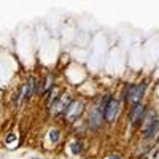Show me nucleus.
I'll return each instance as SVG.
<instances>
[{
  "label": "nucleus",
  "instance_id": "obj_11",
  "mask_svg": "<svg viewBox=\"0 0 159 159\" xmlns=\"http://www.w3.org/2000/svg\"><path fill=\"white\" fill-rule=\"evenodd\" d=\"M110 159H121V157H119V156H111Z\"/></svg>",
  "mask_w": 159,
  "mask_h": 159
},
{
  "label": "nucleus",
  "instance_id": "obj_7",
  "mask_svg": "<svg viewBox=\"0 0 159 159\" xmlns=\"http://www.w3.org/2000/svg\"><path fill=\"white\" fill-rule=\"evenodd\" d=\"M51 83H53V78L48 76V78H46V83H45V86L41 88V92H48V91L51 89V86H53Z\"/></svg>",
  "mask_w": 159,
  "mask_h": 159
},
{
  "label": "nucleus",
  "instance_id": "obj_3",
  "mask_svg": "<svg viewBox=\"0 0 159 159\" xmlns=\"http://www.w3.org/2000/svg\"><path fill=\"white\" fill-rule=\"evenodd\" d=\"M81 110H83V104L81 102H70V105L67 107L65 110V116L69 121H75L80 115H81Z\"/></svg>",
  "mask_w": 159,
  "mask_h": 159
},
{
  "label": "nucleus",
  "instance_id": "obj_9",
  "mask_svg": "<svg viewBox=\"0 0 159 159\" xmlns=\"http://www.w3.org/2000/svg\"><path fill=\"white\" fill-rule=\"evenodd\" d=\"M70 148H72V151H73L75 154H78L80 151H81V143L75 142V143H72V146H70Z\"/></svg>",
  "mask_w": 159,
  "mask_h": 159
},
{
  "label": "nucleus",
  "instance_id": "obj_10",
  "mask_svg": "<svg viewBox=\"0 0 159 159\" xmlns=\"http://www.w3.org/2000/svg\"><path fill=\"white\" fill-rule=\"evenodd\" d=\"M15 139H16V137H15V135H8V139H6V142L10 143V142H13Z\"/></svg>",
  "mask_w": 159,
  "mask_h": 159
},
{
  "label": "nucleus",
  "instance_id": "obj_2",
  "mask_svg": "<svg viewBox=\"0 0 159 159\" xmlns=\"http://www.w3.org/2000/svg\"><path fill=\"white\" fill-rule=\"evenodd\" d=\"M145 83L143 84H137V86H132L127 92V100H131L132 104H140V99L143 97V92H145Z\"/></svg>",
  "mask_w": 159,
  "mask_h": 159
},
{
  "label": "nucleus",
  "instance_id": "obj_8",
  "mask_svg": "<svg viewBox=\"0 0 159 159\" xmlns=\"http://www.w3.org/2000/svg\"><path fill=\"white\" fill-rule=\"evenodd\" d=\"M49 140H51V142H58V140H59V131H58V129H53V131L49 132Z\"/></svg>",
  "mask_w": 159,
  "mask_h": 159
},
{
  "label": "nucleus",
  "instance_id": "obj_1",
  "mask_svg": "<svg viewBox=\"0 0 159 159\" xmlns=\"http://www.w3.org/2000/svg\"><path fill=\"white\" fill-rule=\"evenodd\" d=\"M118 110H119V102L115 99H108L104 107V118L107 121H113L115 116L118 115Z\"/></svg>",
  "mask_w": 159,
  "mask_h": 159
},
{
  "label": "nucleus",
  "instance_id": "obj_6",
  "mask_svg": "<svg viewBox=\"0 0 159 159\" xmlns=\"http://www.w3.org/2000/svg\"><path fill=\"white\" fill-rule=\"evenodd\" d=\"M33 84H35V81H33L32 78L24 84V92H22V97H24V99H29V97H30L32 91H33Z\"/></svg>",
  "mask_w": 159,
  "mask_h": 159
},
{
  "label": "nucleus",
  "instance_id": "obj_5",
  "mask_svg": "<svg viewBox=\"0 0 159 159\" xmlns=\"http://www.w3.org/2000/svg\"><path fill=\"white\" fill-rule=\"evenodd\" d=\"M143 113H145L143 105H142V104H137V105L134 107L132 113H131V121H132V122H137L140 118H143Z\"/></svg>",
  "mask_w": 159,
  "mask_h": 159
},
{
  "label": "nucleus",
  "instance_id": "obj_4",
  "mask_svg": "<svg viewBox=\"0 0 159 159\" xmlns=\"http://www.w3.org/2000/svg\"><path fill=\"white\" fill-rule=\"evenodd\" d=\"M70 97L69 96H62V97H59V99H56V104L54 105H51V110H53V113L54 115H58V113H65V110H67V107L70 105Z\"/></svg>",
  "mask_w": 159,
  "mask_h": 159
}]
</instances>
